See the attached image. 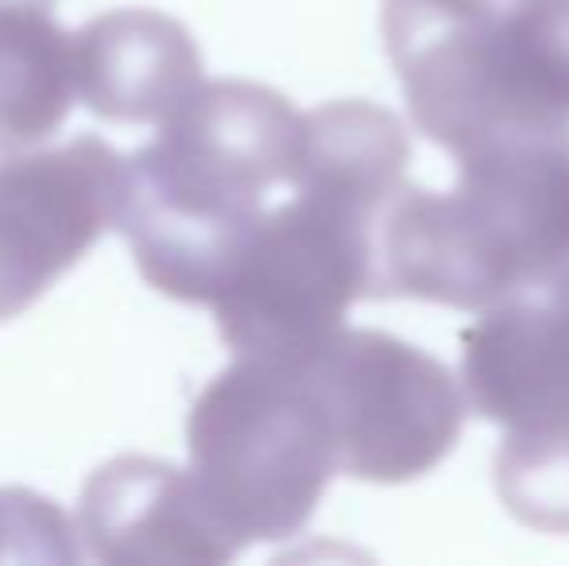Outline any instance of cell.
Listing matches in <instances>:
<instances>
[{"label": "cell", "mask_w": 569, "mask_h": 566, "mask_svg": "<svg viewBox=\"0 0 569 566\" xmlns=\"http://www.w3.org/2000/svg\"><path fill=\"white\" fill-rule=\"evenodd\" d=\"M124 167L98 140L0 167V315L28 307L120 218Z\"/></svg>", "instance_id": "cell-1"}, {"label": "cell", "mask_w": 569, "mask_h": 566, "mask_svg": "<svg viewBox=\"0 0 569 566\" xmlns=\"http://www.w3.org/2000/svg\"><path fill=\"white\" fill-rule=\"evenodd\" d=\"M82 54V93L98 113L124 121L159 117L174 106L167 98L194 75V54L182 31L156 16H109L90 31Z\"/></svg>", "instance_id": "cell-2"}, {"label": "cell", "mask_w": 569, "mask_h": 566, "mask_svg": "<svg viewBox=\"0 0 569 566\" xmlns=\"http://www.w3.org/2000/svg\"><path fill=\"white\" fill-rule=\"evenodd\" d=\"M70 101V59L59 31L23 8H0V148L39 140Z\"/></svg>", "instance_id": "cell-3"}, {"label": "cell", "mask_w": 569, "mask_h": 566, "mask_svg": "<svg viewBox=\"0 0 569 566\" xmlns=\"http://www.w3.org/2000/svg\"><path fill=\"white\" fill-rule=\"evenodd\" d=\"M0 8H16V4H8V0H0Z\"/></svg>", "instance_id": "cell-4"}]
</instances>
